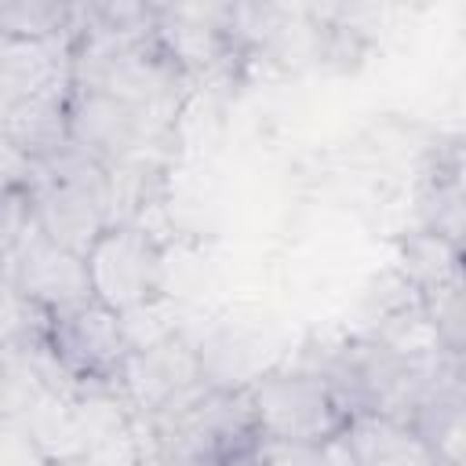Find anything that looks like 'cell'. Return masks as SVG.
I'll return each mask as SVG.
<instances>
[{
  "mask_svg": "<svg viewBox=\"0 0 466 466\" xmlns=\"http://www.w3.org/2000/svg\"><path fill=\"white\" fill-rule=\"evenodd\" d=\"M146 426L153 437L149 451L171 466H233L244 462L258 441L248 386L200 382L146 415Z\"/></svg>",
  "mask_w": 466,
  "mask_h": 466,
  "instance_id": "6da1fadb",
  "label": "cell"
},
{
  "mask_svg": "<svg viewBox=\"0 0 466 466\" xmlns=\"http://www.w3.org/2000/svg\"><path fill=\"white\" fill-rule=\"evenodd\" d=\"M258 437L324 444L346 430L350 408L313 368H277L248 382Z\"/></svg>",
  "mask_w": 466,
  "mask_h": 466,
  "instance_id": "7a4b0ae2",
  "label": "cell"
},
{
  "mask_svg": "<svg viewBox=\"0 0 466 466\" xmlns=\"http://www.w3.org/2000/svg\"><path fill=\"white\" fill-rule=\"evenodd\" d=\"M91 299L113 313H135L164 295V248L142 222H109L84 251Z\"/></svg>",
  "mask_w": 466,
  "mask_h": 466,
  "instance_id": "3957f363",
  "label": "cell"
},
{
  "mask_svg": "<svg viewBox=\"0 0 466 466\" xmlns=\"http://www.w3.org/2000/svg\"><path fill=\"white\" fill-rule=\"evenodd\" d=\"M131 346L120 313L87 299L47 320V357L76 390H120V371Z\"/></svg>",
  "mask_w": 466,
  "mask_h": 466,
  "instance_id": "277c9868",
  "label": "cell"
},
{
  "mask_svg": "<svg viewBox=\"0 0 466 466\" xmlns=\"http://www.w3.org/2000/svg\"><path fill=\"white\" fill-rule=\"evenodd\" d=\"M200 382H208L200 350L182 331H171L142 350H131L124 360V371H120V393L135 419L153 415L157 408L189 393Z\"/></svg>",
  "mask_w": 466,
  "mask_h": 466,
  "instance_id": "5b68a950",
  "label": "cell"
},
{
  "mask_svg": "<svg viewBox=\"0 0 466 466\" xmlns=\"http://www.w3.org/2000/svg\"><path fill=\"white\" fill-rule=\"evenodd\" d=\"M149 113L138 106H127L113 95L87 91V87H69L66 102V120H69V142L98 160L106 171L138 157L146 131H149Z\"/></svg>",
  "mask_w": 466,
  "mask_h": 466,
  "instance_id": "8992f818",
  "label": "cell"
},
{
  "mask_svg": "<svg viewBox=\"0 0 466 466\" xmlns=\"http://www.w3.org/2000/svg\"><path fill=\"white\" fill-rule=\"evenodd\" d=\"M7 284L47 313H58V309H69L91 299L84 255L58 248L40 229L25 237L22 248L7 258Z\"/></svg>",
  "mask_w": 466,
  "mask_h": 466,
  "instance_id": "52a82bcc",
  "label": "cell"
},
{
  "mask_svg": "<svg viewBox=\"0 0 466 466\" xmlns=\"http://www.w3.org/2000/svg\"><path fill=\"white\" fill-rule=\"evenodd\" d=\"M69 84V36H0V113Z\"/></svg>",
  "mask_w": 466,
  "mask_h": 466,
  "instance_id": "ba28073f",
  "label": "cell"
},
{
  "mask_svg": "<svg viewBox=\"0 0 466 466\" xmlns=\"http://www.w3.org/2000/svg\"><path fill=\"white\" fill-rule=\"evenodd\" d=\"M339 437L357 466H437V455L408 419L353 411Z\"/></svg>",
  "mask_w": 466,
  "mask_h": 466,
  "instance_id": "9c48e42d",
  "label": "cell"
},
{
  "mask_svg": "<svg viewBox=\"0 0 466 466\" xmlns=\"http://www.w3.org/2000/svg\"><path fill=\"white\" fill-rule=\"evenodd\" d=\"M66 102H69V84L4 109L0 113V142L11 153H18L25 164H40V160L55 157L62 146H69Z\"/></svg>",
  "mask_w": 466,
  "mask_h": 466,
  "instance_id": "30bf717a",
  "label": "cell"
},
{
  "mask_svg": "<svg viewBox=\"0 0 466 466\" xmlns=\"http://www.w3.org/2000/svg\"><path fill=\"white\" fill-rule=\"evenodd\" d=\"M400 262H404V280L419 295V291L462 273V248L448 244L444 237H437L430 229H415L400 244Z\"/></svg>",
  "mask_w": 466,
  "mask_h": 466,
  "instance_id": "8fae6325",
  "label": "cell"
},
{
  "mask_svg": "<svg viewBox=\"0 0 466 466\" xmlns=\"http://www.w3.org/2000/svg\"><path fill=\"white\" fill-rule=\"evenodd\" d=\"M47 320H51V313L40 309L33 299L15 291L11 284L0 288V350L4 353L47 350Z\"/></svg>",
  "mask_w": 466,
  "mask_h": 466,
  "instance_id": "7c38bea8",
  "label": "cell"
},
{
  "mask_svg": "<svg viewBox=\"0 0 466 466\" xmlns=\"http://www.w3.org/2000/svg\"><path fill=\"white\" fill-rule=\"evenodd\" d=\"M419 306H422V317L437 339V346L444 353H455L462 357V346H466V309H462V273L444 280V284H433L426 291H419Z\"/></svg>",
  "mask_w": 466,
  "mask_h": 466,
  "instance_id": "4fadbf2b",
  "label": "cell"
},
{
  "mask_svg": "<svg viewBox=\"0 0 466 466\" xmlns=\"http://www.w3.org/2000/svg\"><path fill=\"white\" fill-rule=\"evenodd\" d=\"M422 215H426L422 229L444 237L455 248H462V182H459V164H451L448 171H437L433 186L426 189Z\"/></svg>",
  "mask_w": 466,
  "mask_h": 466,
  "instance_id": "5bb4252c",
  "label": "cell"
},
{
  "mask_svg": "<svg viewBox=\"0 0 466 466\" xmlns=\"http://www.w3.org/2000/svg\"><path fill=\"white\" fill-rule=\"evenodd\" d=\"M36 233V204L25 175L0 182V255L11 258L25 237Z\"/></svg>",
  "mask_w": 466,
  "mask_h": 466,
  "instance_id": "9a60e30c",
  "label": "cell"
},
{
  "mask_svg": "<svg viewBox=\"0 0 466 466\" xmlns=\"http://www.w3.org/2000/svg\"><path fill=\"white\" fill-rule=\"evenodd\" d=\"M138 466H171V462H167V459H160V455H157V451H146V455H142V462H138Z\"/></svg>",
  "mask_w": 466,
  "mask_h": 466,
  "instance_id": "2e32d148",
  "label": "cell"
},
{
  "mask_svg": "<svg viewBox=\"0 0 466 466\" xmlns=\"http://www.w3.org/2000/svg\"><path fill=\"white\" fill-rule=\"evenodd\" d=\"M4 284H7V258L0 255V288H4Z\"/></svg>",
  "mask_w": 466,
  "mask_h": 466,
  "instance_id": "e0dca14e",
  "label": "cell"
},
{
  "mask_svg": "<svg viewBox=\"0 0 466 466\" xmlns=\"http://www.w3.org/2000/svg\"><path fill=\"white\" fill-rule=\"evenodd\" d=\"M437 466H462V462H437Z\"/></svg>",
  "mask_w": 466,
  "mask_h": 466,
  "instance_id": "ac0fdd59",
  "label": "cell"
},
{
  "mask_svg": "<svg viewBox=\"0 0 466 466\" xmlns=\"http://www.w3.org/2000/svg\"><path fill=\"white\" fill-rule=\"evenodd\" d=\"M233 466H251V462H248V459H244V462H233Z\"/></svg>",
  "mask_w": 466,
  "mask_h": 466,
  "instance_id": "d6986e66",
  "label": "cell"
}]
</instances>
